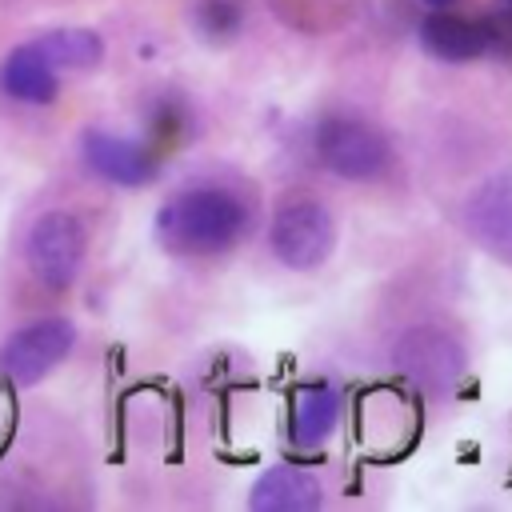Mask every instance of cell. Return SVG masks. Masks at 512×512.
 I'll list each match as a JSON object with an SVG mask.
<instances>
[{
  "mask_svg": "<svg viewBox=\"0 0 512 512\" xmlns=\"http://www.w3.org/2000/svg\"><path fill=\"white\" fill-rule=\"evenodd\" d=\"M396 364H400V372L416 384V388H424V392H448L456 380H460V372H464V352H460V344L448 336V332H440V328H412L400 344H396Z\"/></svg>",
  "mask_w": 512,
  "mask_h": 512,
  "instance_id": "52a82bcc",
  "label": "cell"
},
{
  "mask_svg": "<svg viewBox=\"0 0 512 512\" xmlns=\"http://www.w3.org/2000/svg\"><path fill=\"white\" fill-rule=\"evenodd\" d=\"M84 160L96 176H104L116 188H144L160 172V152L112 132H84Z\"/></svg>",
  "mask_w": 512,
  "mask_h": 512,
  "instance_id": "ba28073f",
  "label": "cell"
},
{
  "mask_svg": "<svg viewBox=\"0 0 512 512\" xmlns=\"http://www.w3.org/2000/svg\"><path fill=\"white\" fill-rule=\"evenodd\" d=\"M0 88L16 104H52L60 92V76L36 44H20L0 64Z\"/></svg>",
  "mask_w": 512,
  "mask_h": 512,
  "instance_id": "8fae6325",
  "label": "cell"
},
{
  "mask_svg": "<svg viewBox=\"0 0 512 512\" xmlns=\"http://www.w3.org/2000/svg\"><path fill=\"white\" fill-rule=\"evenodd\" d=\"M320 500H324L320 480L296 464H272L268 472L256 476L248 492V504L256 512H308V508H320Z\"/></svg>",
  "mask_w": 512,
  "mask_h": 512,
  "instance_id": "30bf717a",
  "label": "cell"
},
{
  "mask_svg": "<svg viewBox=\"0 0 512 512\" xmlns=\"http://www.w3.org/2000/svg\"><path fill=\"white\" fill-rule=\"evenodd\" d=\"M460 224L484 252L512 264V168L492 172L468 192L460 204Z\"/></svg>",
  "mask_w": 512,
  "mask_h": 512,
  "instance_id": "8992f818",
  "label": "cell"
},
{
  "mask_svg": "<svg viewBox=\"0 0 512 512\" xmlns=\"http://www.w3.org/2000/svg\"><path fill=\"white\" fill-rule=\"evenodd\" d=\"M36 48L48 56L52 68H68V72L96 68L100 56H104V40L92 28H56V32H44L36 40Z\"/></svg>",
  "mask_w": 512,
  "mask_h": 512,
  "instance_id": "4fadbf2b",
  "label": "cell"
},
{
  "mask_svg": "<svg viewBox=\"0 0 512 512\" xmlns=\"http://www.w3.org/2000/svg\"><path fill=\"white\" fill-rule=\"evenodd\" d=\"M340 420V392L324 380H312V384H300L296 396H292V444L296 448H320L332 428Z\"/></svg>",
  "mask_w": 512,
  "mask_h": 512,
  "instance_id": "7c38bea8",
  "label": "cell"
},
{
  "mask_svg": "<svg viewBox=\"0 0 512 512\" xmlns=\"http://www.w3.org/2000/svg\"><path fill=\"white\" fill-rule=\"evenodd\" d=\"M268 244H272V256L284 268L312 272L336 248L332 212L320 200H288V204L276 208V216L268 224Z\"/></svg>",
  "mask_w": 512,
  "mask_h": 512,
  "instance_id": "3957f363",
  "label": "cell"
},
{
  "mask_svg": "<svg viewBox=\"0 0 512 512\" xmlns=\"http://www.w3.org/2000/svg\"><path fill=\"white\" fill-rule=\"evenodd\" d=\"M24 260H28V272L40 280V288H48V292L72 288V280L80 276V264H84L80 220L64 208L36 216V224L28 228V240H24Z\"/></svg>",
  "mask_w": 512,
  "mask_h": 512,
  "instance_id": "277c9868",
  "label": "cell"
},
{
  "mask_svg": "<svg viewBox=\"0 0 512 512\" xmlns=\"http://www.w3.org/2000/svg\"><path fill=\"white\" fill-rule=\"evenodd\" d=\"M504 4H508V8H512V0H504Z\"/></svg>",
  "mask_w": 512,
  "mask_h": 512,
  "instance_id": "2e32d148",
  "label": "cell"
},
{
  "mask_svg": "<svg viewBox=\"0 0 512 512\" xmlns=\"http://www.w3.org/2000/svg\"><path fill=\"white\" fill-rule=\"evenodd\" d=\"M192 24L200 28L204 40L224 44L240 32L244 24V0H196L192 8Z\"/></svg>",
  "mask_w": 512,
  "mask_h": 512,
  "instance_id": "5bb4252c",
  "label": "cell"
},
{
  "mask_svg": "<svg viewBox=\"0 0 512 512\" xmlns=\"http://www.w3.org/2000/svg\"><path fill=\"white\" fill-rule=\"evenodd\" d=\"M420 4H424V8H428V12H440V8H452V4H456V0H420Z\"/></svg>",
  "mask_w": 512,
  "mask_h": 512,
  "instance_id": "9a60e30c",
  "label": "cell"
},
{
  "mask_svg": "<svg viewBox=\"0 0 512 512\" xmlns=\"http://www.w3.org/2000/svg\"><path fill=\"white\" fill-rule=\"evenodd\" d=\"M420 44H424L428 56H436V60H444V64H468V60L492 52L488 24H484V20L456 16L452 8L428 12V16L420 20Z\"/></svg>",
  "mask_w": 512,
  "mask_h": 512,
  "instance_id": "9c48e42d",
  "label": "cell"
},
{
  "mask_svg": "<svg viewBox=\"0 0 512 512\" xmlns=\"http://www.w3.org/2000/svg\"><path fill=\"white\" fill-rule=\"evenodd\" d=\"M252 228V208L244 196L220 188V184H196L176 192L156 212V240L172 256H224L232 252L244 232Z\"/></svg>",
  "mask_w": 512,
  "mask_h": 512,
  "instance_id": "6da1fadb",
  "label": "cell"
},
{
  "mask_svg": "<svg viewBox=\"0 0 512 512\" xmlns=\"http://www.w3.org/2000/svg\"><path fill=\"white\" fill-rule=\"evenodd\" d=\"M316 160L340 180H380L392 168V144L356 116H324L312 132Z\"/></svg>",
  "mask_w": 512,
  "mask_h": 512,
  "instance_id": "7a4b0ae2",
  "label": "cell"
},
{
  "mask_svg": "<svg viewBox=\"0 0 512 512\" xmlns=\"http://www.w3.org/2000/svg\"><path fill=\"white\" fill-rule=\"evenodd\" d=\"M72 344H76V324L68 316H44L16 328L0 344V368L8 372L12 384L28 388V384H40L56 364H64Z\"/></svg>",
  "mask_w": 512,
  "mask_h": 512,
  "instance_id": "5b68a950",
  "label": "cell"
}]
</instances>
